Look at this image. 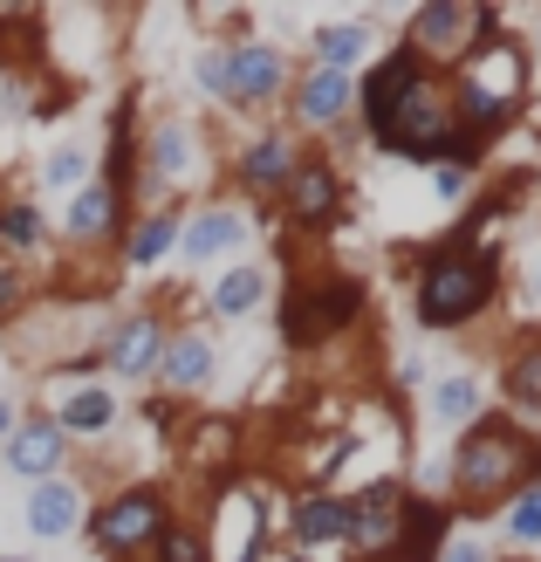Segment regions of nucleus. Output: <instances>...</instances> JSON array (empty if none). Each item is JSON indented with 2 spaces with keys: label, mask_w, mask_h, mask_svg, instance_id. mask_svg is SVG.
I'll use <instances>...</instances> for the list:
<instances>
[{
  "label": "nucleus",
  "mask_w": 541,
  "mask_h": 562,
  "mask_svg": "<svg viewBox=\"0 0 541 562\" xmlns=\"http://www.w3.org/2000/svg\"><path fill=\"white\" fill-rule=\"evenodd\" d=\"M446 473H452V487L466 494V508H480V515L507 508L528 481H541V473H534V439L507 412H480L473 426L452 439Z\"/></svg>",
  "instance_id": "f257e3e1"
},
{
  "label": "nucleus",
  "mask_w": 541,
  "mask_h": 562,
  "mask_svg": "<svg viewBox=\"0 0 541 562\" xmlns=\"http://www.w3.org/2000/svg\"><path fill=\"white\" fill-rule=\"evenodd\" d=\"M500 295V255L480 240H439L432 255L418 261L412 281V316L418 329H460L473 316H487Z\"/></svg>",
  "instance_id": "f03ea898"
},
{
  "label": "nucleus",
  "mask_w": 541,
  "mask_h": 562,
  "mask_svg": "<svg viewBox=\"0 0 541 562\" xmlns=\"http://www.w3.org/2000/svg\"><path fill=\"white\" fill-rule=\"evenodd\" d=\"M521 90H528V63L515 42H473L460 63H452V117H460V131L473 137V145H487V137H500L507 124L521 117Z\"/></svg>",
  "instance_id": "7ed1b4c3"
},
{
  "label": "nucleus",
  "mask_w": 541,
  "mask_h": 562,
  "mask_svg": "<svg viewBox=\"0 0 541 562\" xmlns=\"http://www.w3.org/2000/svg\"><path fill=\"white\" fill-rule=\"evenodd\" d=\"M377 151H391V158H418V165H466V158H480V145L460 131V117H452V97H446V82L425 69L412 90H405V103L391 110V124L377 131Z\"/></svg>",
  "instance_id": "20e7f679"
},
{
  "label": "nucleus",
  "mask_w": 541,
  "mask_h": 562,
  "mask_svg": "<svg viewBox=\"0 0 541 562\" xmlns=\"http://www.w3.org/2000/svg\"><path fill=\"white\" fill-rule=\"evenodd\" d=\"M363 302H370V289L357 274H302L289 289V302H281V336L295 350H323L343 329H357Z\"/></svg>",
  "instance_id": "39448f33"
},
{
  "label": "nucleus",
  "mask_w": 541,
  "mask_h": 562,
  "mask_svg": "<svg viewBox=\"0 0 541 562\" xmlns=\"http://www.w3.org/2000/svg\"><path fill=\"white\" fill-rule=\"evenodd\" d=\"M172 528V494L137 481V487H117L103 501V508L82 521V536H90V549L103 562H124V555H151V542Z\"/></svg>",
  "instance_id": "423d86ee"
},
{
  "label": "nucleus",
  "mask_w": 541,
  "mask_h": 562,
  "mask_svg": "<svg viewBox=\"0 0 541 562\" xmlns=\"http://www.w3.org/2000/svg\"><path fill=\"white\" fill-rule=\"evenodd\" d=\"M268 528H274V508L253 481H226L213 494V528H206V555L213 562H268Z\"/></svg>",
  "instance_id": "0eeeda50"
},
{
  "label": "nucleus",
  "mask_w": 541,
  "mask_h": 562,
  "mask_svg": "<svg viewBox=\"0 0 541 562\" xmlns=\"http://www.w3.org/2000/svg\"><path fill=\"white\" fill-rule=\"evenodd\" d=\"M487 35H500V14L494 8H452V0H432V8H418L412 14V35H405V48L418 55H439V63H460V55L473 48V42H487Z\"/></svg>",
  "instance_id": "6e6552de"
},
{
  "label": "nucleus",
  "mask_w": 541,
  "mask_h": 562,
  "mask_svg": "<svg viewBox=\"0 0 541 562\" xmlns=\"http://www.w3.org/2000/svg\"><path fill=\"white\" fill-rule=\"evenodd\" d=\"M82 521H90V487L69 481V473H55V481H35L21 501V528L35 542H69L82 536Z\"/></svg>",
  "instance_id": "1a4fd4ad"
},
{
  "label": "nucleus",
  "mask_w": 541,
  "mask_h": 562,
  "mask_svg": "<svg viewBox=\"0 0 541 562\" xmlns=\"http://www.w3.org/2000/svg\"><path fill=\"white\" fill-rule=\"evenodd\" d=\"M405 481H370L357 501H343L350 508V528H343V549H357V555H370V562H384V549H391V536H397V515H405Z\"/></svg>",
  "instance_id": "9d476101"
},
{
  "label": "nucleus",
  "mask_w": 541,
  "mask_h": 562,
  "mask_svg": "<svg viewBox=\"0 0 541 562\" xmlns=\"http://www.w3.org/2000/svg\"><path fill=\"white\" fill-rule=\"evenodd\" d=\"M281 90H289V55H281L274 42H240V48H226V103L261 110V103H274Z\"/></svg>",
  "instance_id": "9b49d317"
},
{
  "label": "nucleus",
  "mask_w": 541,
  "mask_h": 562,
  "mask_svg": "<svg viewBox=\"0 0 541 562\" xmlns=\"http://www.w3.org/2000/svg\"><path fill=\"white\" fill-rule=\"evenodd\" d=\"M452 536V501L439 494H405V515H397V536L384 549V562H439Z\"/></svg>",
  "instance_id": "f8f14e48"
},
{
  "label": "nucleus",
  "mask_w": 541,
  "mask_h": 562,
  "mask_svg": "<svg viewBox=\"0 0 541 562\" xmlns=\"http://www.w3.org/2000/svg\"><path fill=\"white\" fill-rule=\"evenodd\" d=\"M281 206H289V220H295L302 234L329 227V220L343 213V172H336L329 158H302V165H295V179L281 186Z\"/></svg>",
  "instance_id": "ddd939ff"
},
{
  "label": "nucleus",
  "mask_w": 541,
  "mask_h": 562,
  "mask_svg": "<svg viewBox=\"0 0 541 562\" xmlns=\"http://www.w3.org/2000/svg\"><path fill=\"white\" fill-rule=\"evenodd\" d=\"M219 378V350H213V336H206V323L199 329H172L165 336V357H158V384L172 391V398H199Z\"/></svg>",
  "instance_id": "4468645a"
},
{
  "label": "nucleus",
  "mask_w": 541,
  "mask_h": 562,
  "mask_svg": "<svg viewBox=\"0 0 541 562\" xmlns=\"http://www.w3.org/2000/svg\"><path fill=\"white\" fill-rule=\"evenodd\" d=\"M418 76H425V63H418V55H412L405 42H397V48L384 55V63L357 82V117H363V131H370V137H377V131L391 124V110L405 103V90H412Z\"/></svg>",
  "instance_id": "2eb2a0df"
},
{
  "label": "nucleus",
  "mask_w": 541,
  "mask_h": 562,
  "mask_svg": "<svg viewBox=\"0 0 541 562\" xmlns=\"http://www.w3.org/2000/svg\"><path fill=\"white\" fill-rule=\"evenodd\" d=\"M0 460H8V473H21V481L35 487V481H55V473L69 467V439H63L55 418H21L8 432V446H0Z\"/></svg>",
  "instance_id": "dca6fc26"
},
{
  "label": "nucleus",
  "mask_w": 541,
  "mask_h": 562,
  "mask_svg": "<svg viewBox=\"0 0 541 562\" xmlns=\"http://www.w3.org/2000/svg\"><path fill=\"white\" fill-rule=\"evenodd\" d=\"M165 336H172V323H165V316H124L117 329H110V344H103V363H110L117 378L145 384V378H158Z\"/></svg>",
  "instance_id": "f3484780"
},
{
  "label": "nucleus",
  "mask_w": 541,
  "mask_h": 562,
  "mask_svg": "<svg viewBox=\"0 0 541 562\" xmlns=\"http://www.w3.org/2000/svg\"><path fill=\"white\" fill-rule=\"evenodd\" d=\"M247 240H253V220L234 213V206H206V213L179 220V255H185L192 268H206V261H219V255H234V247H247Z\"/></svg>",
  "instance_id": "a211bd4d"
},
{
  "label": "nucleus",
  "mask_w": 541,
  "mask_h": 562,
  "mask_svg": "<svg viewBox=\"0 0 541 562\" xmlns=\"http://www.w3.org/2000/svg\"><path fill=\"white\" fill-rule=\"evenodd\" d=\"M350 110H357V76H336V69H316V63L302 69V82H295V117L308 131H343Z\"/></svg>",
  "instance_id": "6ab92c4d"
},
{
  "label": "nucleus",
  "mask_w": 541,
  "mask_h": 562,
  "mask_svg": "<svg viewBox=\"0 0 541 562\" xmlns=\"http://www.w3.org/2000/svg\"><path fill=\"white\" fill-rule=\"evenodd\" d=\"M117 234H124V200L103 179H90L69 200V213H63V240L69 247H103V240H117Z\"/></svg>",
  "instance_id": "aec40b11"
},
{
  "label": "nucleus",
  "mask_w": 541,
  "mask_h": 562,
  "mask_svg": "<svg viewBox=\"0 0 541 562\" xmlns=\"http://www.w3.org/2000/svg\"><path fill=\"white\" fill-rule=\"evenodd\" d=\"M145 172L158 179V186H185L192 172H199V131L185 124V117H158L151 124V137H145Z\"/></svg>",
  "instance_id": "412c9836"
},
{
  "label": "nucleus",
  "mask_w": 541,
  "mask_h": 562,
  "mask_svg": "<svg viewBox=\"0 0 541 562\" xmlns=\"http://www.w3.org/2000/svg\"><path fill=\"white\" fill-rule=\"evenodd\" d=\"M302 151L289 145V137H253V145L240 151V186L253 192V200H281V186L295 179Z\"/></svg>",
  "instance_id": "4be33fe9"
},
{
  "label": "nucleus",
  "mask_w": 541,
  "mask_h": 562,
  "mask_svg": "<svg viewBox=\"0 0 541 562\" xmlns=\"http://www.w3.org/2000/svg\"><path fill=\"white\" fill-rule=\"evenodd\" d=\"M295 549H343V528H350V508H343V494H323V487H308L295 501Z\"/></svg>",
  "instance_id": "5701e85b"
},
{
  "label": "nucleus",
  "mask_w": 541,
  "mask_h": 562,
  "mask_svg": "<svg viewBox=\"0 0 541 562\" xmlns=\"http://www.w3.org/2000/svg\"><path fill=\"white\" fill-rule=\"evenodd\" d=\"M55 426H63V439L76 446V439H103L110 426H117V398H110V384H76L63 405L48 412Z\"/></svg>",
  "instance_id": "b1692460"
},
{
  "label": "nucleus",
  "mask_w": 541,
  "mask_h": 562,
  "mask_svg": "<svg viewBox=\"0 0 541 562\" xmlns=\"http://www.w3.org/2000/svg\"><path fill=\"white\" fill-rule=\"evenodd\" d=\"M261 302H268V268H261V261H234V268L213 281L206 316H213V323H240V316H253Z\"/></svg>",
  "instance_id": "393cba45"
},
{
  "label": "nucleus",
  "mask_w": 541,
  "mask_h": 562,
  "mask_svg": "<svg viewBox=\"0 0 541 562\" xmlns=\"http://www.w3.org/2000/svg\"><path fill=\"white\" fill-rule=\"evenodd\" d=\"M363 55H370V21H323L316 35H308V63H316V69L350 76Z\"/></svg>",
  "instance_id": "a878e982"
},
{
  "label": "nucleus",
  "mask_w": 541,
  "mask_h": 562,
  "mask_svg": "<svg viewBox=\"0 0 541 562\" xmlns=\"http://www.w3.org/2000/svg\"><path fill=\"white\" fill-rule=\"evenodd\" d=\"M172 247H179V213H145V220H131V234H124V268L145 274L172 255Z\"/></svg>",
  "instance_id": "bb28decb"
},
{
  "label": "nucleus",
  "mask_w": 541,
  "mask_h": 562,
  "mask_svg": "<svg viewBox=\"0 0 541 562\" xmlns=\"http://www.w3.org/2000/svg\"><path fill=\"white\" fill-rule=\"evenodd\" d=\"M480 412H487V384H480L473 371H452V378H439V384H432V418H439V426L466 432Z\"/></svg>",
  "instance_id": "cd10ccee"
},
{
  "label": "nucleus",
  "mask_w": 541,
  "mask_h": 562,
  "mask_svg": "<svg viewBox=\"0 0 541 562\" xmlns=\"http://www.w3.org/2000/svg\"><path fill=\"white\" fill-rule=\"evenodd\" d=\"M500 391H507V405H515V426H521V418H541V336L507 357Z\"/></svg>",
  "instance_id": "c85d7f7f"
},
{
  "label": "nucleus",
  "mask_w": 541,
  "mask_h": 562,
  "mask_svg": "<svg viewBox=\"0 0 541 562\" xmlns=\"http://www.w3.org/2000/svg\"><path fill=\"white\" fill-rule=\"evenodd\" d=\"M48 247V220H42V206L35 200H8L0 206V255H42Z\"/></svg>",
  "instance_id": "c756f323"
},
{
  "label": "nucleus",
  "mask_w": 541,
  "mask_h": 562,
  "mask_svg": "<svg viewBox=\"0 0 541 562\" xmlns=\"http://www.w3.org/2000/svg\"><path fill=\"white\" fill-rule=\"evenodd\" d=\"M500 528H507V542H515V549H541V481H528L515 501H507Z\"/></svg>",
  "instance_id": "7c9ffc66"
},
{
  "label": "nucleus",
  "mask_w": 541,
  "mask_h": 562,
  "mask_svg": "<svg viewBox=\"0 0 541 562\" xmlns=\"http://www.w3.org/2000/svg\"><path fill=\"white\" fill-rule=\"evenodd\" d=\"M90 186V151L82 145H55L42 158V192H82Z\"/></svg>",
  "instance_id": "2f4dec72"
},
{
  "label": "nucleus",
  "mask_w": 541,
  "mask_h": 562,
  "mask_svg": "<svg viewBox=\"0 0 541 562\" xmlns=\"http://www.w3.org/2000/svg\"><path fill=\"white\" fill-rule=\"evenodd\" d=\"M151 562H213V555H206V536H199V528L172 521V528L151 542Z\"/></svg>",
  "instance_id": "473e14b6"
},
{
  "label": "nucleus",
  "mask_w": 541,
  "mask_h": 562,
  "mask_svg": "<svg viewBox=\"0 0 541 562\" xmlns=\"http://www.w3.org/2000/svg\"><path fill=\"white\" fill-rule=\"evenodd\" d=\"M21 308H27V274H21L8 255H0V323H14Z\"/></svg>",
  "instance_id": "72a5a7b5"
},
{
  "label": "nucleus",
  "mask_w": 541,
  "mask_h": 562,
  "mask_svg": "<svg viewBox=\"0 0 541 562\" xmlns=\"http://www.w3.org/2000/svg\"><path fill=\"white\" fill-rule=\"evenodd\" d=\"M192 82L206 97H226V48H199L192 55Z\"/></svg>",
  "instance_id": "f704fd0d"
},
{
  "label": "nucleus",
  "mask_w": 541,
  "mask_h": 562,
  "mask_svg": "<svg viewBox=\"0 0 541 562\" xmlns=\"http://www.w3.org/2000/svg\"><path fill=\"white\" fill-rule=\"evenodd\" d=\"M432 186H439V200H460V192L473 186V165H439Z\"/></svg>",
  "instance_id": "c9c22d12"
},
{
  "label": "nucleus",
  "mask_w": 541,
  "mask_h": 562,
  "mask_svg": "<svg viewBox=\"0 0 541 562\" xmlns=\"http://www.w3.org/2000/svg\"><path fill=\"white\" fill-rule=\"evenodd\" d=\"M439 562H494V555H487V549H473V542H446Z\"/></svg>",
  "instance_id": "e433bc0d"
},
{
  "label": "nucleus",
  "mask_w": 541,
  "mask_h": 562,
  "mask_svg": "<svg viewBox=\"0 0 541 562\" xmlns=\"http://www.w3.org/2000/svg\"><path fill=\"white\" fill-rule=\"evenodd\" d=\"M21 426V412H14V398H0V446H8V432Z\"/></svg>",
  "instance_id": "4c0bfd02"
},
{
  "label": "nucleus",
  "mask_w": 541,
  "mask_h": 562,
  "mask_svg": "<svg viewBox=\"0 0 541 562\" xmlns=\"http://www.w3.org/2000/svg\"><path fill=\"white\" fill-rule=\"evenodd\" d=\"M534 63H541V21H534Z\"/></svg>",
  "instance_id": "58836bf2"
},
{
  "label": "nucleus",
  "mask_w": 541,
  "mask_h": 562,
  "mask_svg": "<svg viewBox=\"0 0 541 562\" xmlns=\"http://www.w3.org/2000/svg\"><path fill=\"white\" fill-rule=\"evenodd\" d=\"M534 295H541V268H534Z\"/></svg>",
  "instance_id": "ea45409f"
},
{
  "label": "nucleus",
  "mask_w": 541,
  "mask_h": 562,
  "mask_svg": "<svg viewBox=\"0 0 541 562\" xmlns=\"http://www.w3.org/2000/svg\"><path fill=\"white\" fill-rule=\"evenodd\" d=\"M534 473H541V446H534Z\"/></svg>",
  "instance_id": "a19ab883"
},
{
  "label": "nucleus",
  "mask_w": 541,
  "mask_h": 562,
  "mask_svg": "<svg viewBox=\"0 0 541 562\" xmlns=\"http://www.w3.org/2000/svg\"><path fill=\"white\" fill-rule=\"evenodd\" d=\"M0 562H21V555H0Z\"/></svg>",
  "instance_id": "79ce46f5"
}]
</instances>
